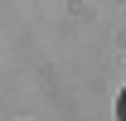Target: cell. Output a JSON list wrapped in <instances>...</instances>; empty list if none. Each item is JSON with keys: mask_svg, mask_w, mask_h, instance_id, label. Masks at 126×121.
<instances>
[{"mask_svg": "<svg viewBox=\"0 0 126 121\" xmlns=\"http://www.w3.org/2000/svg\"><path fill=\"white\" fill-rule=\"evenodd\" d=\"M116 121H126V87H121V97H116Z\"/></svg>", "mask_w": 126, "mask_h": 121, "instance_id": "6da1fadb", "label": "cell"}]
</instances>
